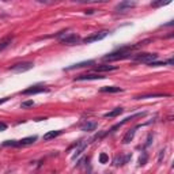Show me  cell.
Segmentation results:
<instances>
[{
	"label": "cell",
	"mask_w": 174,
	"mask_h": 174,
	"mask_svg": "<svg viewBox=\"0 0 174 174\" xmlns=\"http://www.w3.org/2000/svg\"><path fill=\"white\" fill-rule=\"evenodd\" d=\"M122 112H124L122 108H116L114 110H112V112H109V113L105 114V117H117V116H120Z\"/></svg>",
	"instance_id": "20"
},
{
	"label": "cell",
	"mask_w": 174,
	"mask_h": 174,
	"mask_svg": "<svg viewBox=\"0 0 174 174\" xmlns=\"http://www.w3.org/2000/svg\"><path fill=\"white\" fill-rule=\"evenodd\" d=\"M33 67H34L33 63H30V61H25V63H18V64H15V66L10 67L8 70L14 71V72H26V71L32 70Z\"/></svg>",
	"instance_id": "4"
},
{
	"label": "cell",
	"mask_w": 174,
	"mask_h": 174,
	"mask_svg": "<svg viewBox=\"0 0 174 174\" xmlns=\"http://www.w3.org/2000/svg\"><path fill=\"white\" fill-rule=\"evenodd\" d=\"M7 101H8V98H2V100H0V105L4 104V102H7Z\"/></svg>",
	"instance_id": "29"
},
{
	"label": "cell",
	"mask_w": 174,
	"mask_h": 174,
	"mask_svg": "<svg viewBox=\"0 0 174 174\" xmlns=\"http://www.w3.org/2000/svg\"><path fill=\"white\" fill-rule=\"evenodd\" d=\"M61 132L63 131H50V132H48V134L44 135V140H50V139L57 138L59 135H61Z\"/></svg>",
	"instance_id": "19"
},
{
	"label": "cell",
	"mask_w": 174,
	"mask_h": 174,
	"mask_svg": "<svg viewBox=\"0 0 174 174\" xmlns=\"http://www.w3.org/2000/svg\"><path fill=\"white\" fill-rule=\"evenodd\" d=\"M100 91L101 93H121L122 88L117 86H105V87H101Z\"/></svg>",
	"instance_id": "14"
},
{
	"label": "cell",
	"mask_w": 174,
	"mask_h": 174,
	"mask_svg": "<svg viewBox=\"0 0 174 174\" xmlns=\"http://www.w3.org/2000/svg\"><path fill=\"white\" fill-rule=\"evenodd\" d=\"M3 146H6V147H19V143L16 142V140H7V142H4L3 143Z\"/></svg>",
	"instance_id": "22"
},
{
	"label": "cell",
	"mask_w": 174,
	"mask_h": 174,
	"mask_svg": "<svg viewBox=\"0 0 174 174\" xmlns=\"http://www.w3.org/2000/svg\"><path fill=\"white\" fill-rule=\"evenodd\" d=\"M105 76H102L100 74H84L79 75L75 78V80H97V79H104Z\"/></svg>",
	"instance_id": "7"
},
{
	"label": "cell",
	"mask_w": 174,
	"mask_h": 174,
	"mask_svg": "<svg viewBox=\"0 0 174 174\" xmlns=\"http://www.w3.org/2000/svg\"><path fill=\"white\" fill-rule=\"evenodd\" d=\"M108 34H109L108 30H102V32H98V33L93 34V36H88V37H86V38H83V42L84 44H91V42H95V41H101V40H104Z\"/></svg>",
	"instance_id": "5"
},
{
	"label": "cell",
	"mask_w": 174,
	"mask_h": 174,
	"mask_svg": "<svg viewBox=\"0 0 174 174\" xmlns=\"http://www.w3.org/2000/svg\"><path fill=\"white\" fill-rule=\"evenodd\" d=\"M95 128H97V122L94 121H86L83 125L80 127L82 131L84 132H91V131H95Z\"/></svg>",
	"instance_id": "12"
},
{
	"label": "cell",
	"mask_w": 174,
	"mask_h": 174,
	"mask_svg": "<svg viewBox=\"0 0 174 174\" xmlns=\"http://www.w3.org/2000/svg\"><path fill=\"white\" fill-rule=\"evenodd\" d=\"M163 4H168V3H163V2H159V3H152V7H158V6H163Z\"/></svg>",
	"instance_id": "28"
},
{
	"label": "cell",
	"mask_w": 174,
	"mask_h": 174,
	"mask_svg": "<svg viewBox=\"0 0 174 174\" xmlns=\"http://www.w3.org/2000/svg\"><path fill=\"white\" fill-rule=\"evenodd\" d=\"M152 134H148V136H147V140H146V144H144V147H148L150 144H151V142H152Z\"/></svg>",
	"instance_id": "24"
},
{
	"label": "cell",
	"mask_w": 174,
	"mask_h": 174,
	"mask_svg": "<svg viewBox=\"0 0 174 174\" xmlns=\"http://www.w3.org/2000/svg\"><path fill=\"white\" fill-rule=\"evenodd\" d=\"M94 64V60H88V61H83V63H78V64H74L71 67H67L66 71H70V70H74V68H82V67H86V66H91Z\"/></svg>",
	"instance_id": "16"
},
{
	"label": "cell",
	"mask_w": 174,
	"mask_h": 174,
	"mask_svg": "<svg viewBox=\"0 0 174 174\" xmlns=\"http://www.w3.org/2000/svg\"><path fill=\"white\" fill-rule=\"evenodd\" d=\"M46 91H49V90L44 86H32V87L26 88V90H23L22 94L23 95H33V94H40V93H46Z\"/></svg>",
	"instance_id": "6"
},
{
	"label": "cell",
	"mask_w": 174,
	"mask_h": 174,
	"mask_svg": "<svg viewBox=\"0 0 174 174\" xmlns=\"http://www.w3.org/2000/svg\"><path fill=\"white\" fill-rule=\"evenodd\" d=\"M163 156H165V150H161L159 151V156H158V162H162Z\"/></svg>",
	"instance_id": "26"
},
{
	"label": "cell",
	"mask_w": 174,
	"mask_h": 174,
	"mask_svg": "<svg viewBox=\"0 0 174 174\" xmlns=\"http://www.w3.org/2000/svg\"><path fill=\"white\" fill-rule=\"evenodd\" d=\"M87 147V142H82V143H79L78 144V148L75 150V152H74V155H72V159H76L78 156H79L82 152L84 151V148Z\"/></svg>",
	"instance_id": "15"
},
{
	"label": "cell",
	"mask_w": 174,
	"mask_h": 174,
	"mask_svg": "<svg viewBox=\"0 0 174 174\" xmlns=\"http://www.w3.org/2000/svg\"><path fill=\"white\" fill-rule=\"evenodd\" d=\"M148 41H143V42H138L136 45H128V46H122L118 50H116L113 53H109L104 57L105 61H117V60H122V59H129L131 57V52L138 48H140L142 45H144Z\"/></svg>",
	"instance_id": "1"
},
{
	"label": "cell",
	"mask_w": 174,
	"mask_h": 174,
	"mask_svg": "<svg viewBox=\"0 0 174 174\" xmlns=\"http://www.w3.org/2000/svg\"><path fill=\"white\" fill-rule=\"evenodd\" d=\"M12 40H14V37H12V36H6L4 38L0 40V52H2V50H4L12 42Z\"/></svg>",
	"instance_id": "13"
},
{
	"label": "cell",
	"mask_w": 174,
	"mask_h": 174,
	"mask_svg": "<svg viewBox=\"0 0 174 174\" xmlns=\"http://www.w3.org/2000/svg\"><path fill=\"white\" fill-rule=\"evenodd\" d=\"M33 105H34L33 101H25V102H22V108H30V106H33Z\"/></svg>",
	"instance_id": "25"
},
{
	"label": "cell",
	"mask_w": 174,
	"mask_h": 174,
	"mask_svg": "<svg viewBox=\"0 0 174 174\" xmlns=\"http://www.w3.org/2000/svg\"><path fill=\"white\" fill-rule=\"evenodd\" d=\"M94 12V10H87V11H86V14H93Z\"/></svg>",
	"instance_id": "30"
},
{
	"label": "cell",
	"mask_w": 174,
	"mask_h": 174,
	"mask_svg": "<svg viewBox=\"0 0 174 174\" xmlns=\"http://www.w3.org/2000/svg\"><path fill=\"white\" fill-rule=\"evenodd\" d=\"M7 129V124H4V122H0V132L6 131Z\"/></svg>",
	"instance_id": "27"
},
{
	"label": "cell",
	"mask_w": 174,
	"mask_h": 174,
	"mask_svg": "<svg viewBox=\"0 0 174 174\" xmlns=\"http://www.w3.org/2000/svg\"><path fill=\"white\" fill-rule=\"evenodd\" d=\"M37 140V136H29V138H25L22 140H19V146H29V144H33L34 142Z\"/></svg>",
	"instance_id": "17"
},
{
	"label": "cell",
	"mask_w": 174,
	"mask_h": 174,
	"mask_svg": "<svg viewBox=\"0 0 174 174\" xmlns=\"http://www.w3.org/2000/svg\"><path fill=\"white\" fill-rule=\"evenodd\" d=\"M147 161H148V155H147V152H142L140 158H139V166H144L146 163H147Z\"/></svg>",
	"instance_id": "21"
},
{
	"label": "cell",
	"mask_w": 174,
	"mask_h": 174,
	"mask_svg": "<svg viewBox=\"0 0 174 174\" xmlns=\"http://www.w3.org/2000/svg\"><path fill=\"white\" fill-rule=\"evenodd\" d=\"M135 6H136L135 2H121L120 4L116 6L114 10L117 12H120V11H124V10H127V8H132V7H135Z\"/></svg>",
	"instance_id": "9"
},
{
	"label": "cell",
	"mask_w": 174,
	"mask_h": 174,
	"mask_svg": "<svg viewBox=\"0 0 174 174\" xmlns=\"http://www.w3.org/2000/svg\"><path fill=\"white\" fill-rule=\"evenodd\" d=\"M59 40L61 44H67V45H75L80 41V37L76 36V34H72V33H68V32H61L59 33Z\"/></svg>",
	"instance_id": "2"
},
{
	"label": "cell",
	"mask_w": 174,
	"mask_h": 174,
	"mask_svg": "<svg viewBox=\"0 0 174 174\" xmlns=\"http://www.w3.org/2000/svg\"><path fill=\"white\" fill-rule=\"evenodd\" d=\"M135 132H136V129H135V128L129 129L127 134H125L124 138H122V144H128V143H131L132 140H134V138H135Z\"/></svg>",
	"instance_id": "11"
},
{
	"label": "cell",
	"mask_w": 174,
	"mask_h": 174,
	"mask_svg": "<svg viewBox=\"0 0 174 174\" xmlns=\"http://www.w3.org/2000/svg\"><path fill=\"white\" fill-rule=\"evenodd\" d=\"M108 161H109V156L105 154V152H102V154L100 155V162L101 163H108Z\"/></svg>",
	"instance_id": "23"
},
{
	"label": "cell",
	"mask_w": 174,
	"mask_h": 174,
	"mask_svg": "<svg viewBox=\"0 0 174 174\" xmlns=\"http://www.w3.org/2000/svg\"><path fill=\"white\" fill-rule=\"evenodd\" d=\"M131 158H132L131 154H128V155H125V156L117 155V156L114 158V161H113V165H114V166H122V165H125V163H127Z\"/></svg>",
	"instance_id": "8"
},
{
	"label": "cell",
	"mask_w": 174,
	"mask_h": 174,
	"mask_svg": "<svg viewBox=\"0 0 174 174\" xmlns=\"http://www.w3.org/2000/svg\"><path fill=\"white\" fill-rule=\"evenodd\" d=\"M156 97H168V94H144V95H136L135 100H146V98H156Z\"/></svg>",
	"instance_id": "18"
},
{
	"label": "cell",
	"mask_w": 174,
	"mask_h": 174,
	"mask_svg": "<svg viewBox=\"0 0 174 174\" xmlns=\"http://www.w3.org/2000/svg\"><path fill=\"white\" fill-rule=\"evenodd\" d=\"M158 59V54L156 53H139L135 56V60L139 63H146V64H151Z\"/></svg>",
	"instance_id": "3"
},
{
	"label": "cell",
	"mask_w": 174,
	"mask_h": 174,
	"mask_svg": "<svg viewBox=\"0 0 174 174\" xmlns=\"http://www.w3.org/2000/svg\"><path fill=\"white\" fill-rule=\"evenodd\" d=\"M117 70L116 66H109V64H100V66H95V71L97 72H109V71H114Z\"/></svg>",
	"instance_id": "10"
}]
</instances>
